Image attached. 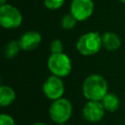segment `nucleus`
<instances>
[{"instance_id":"nucleus-1","label":"nucleus","mask_w":125,"mask_h":125,"mask_svg":"<svg viewBox=\"0 0 125 125\" xmlns=\"http://www.w3.org/2000/svg\"><path fill=\"white\" fill-rule=\"evenodd\" d=\"M83 96L88 101L101 102L107 92V82L100 74H91L85 78L82 85Z\"/></svg>"},{"instance_id":"nucleus-2","label":"nucleus","mask_w":125,"mask_h":125,"mask_svg":"<svg viewBox=\"0 0 125 125\" xmlns=\"http://www.w3.org/2000/svg\"><path fill=\"white\" fill-rule=\"evenodd\" d=\"M102 47V35L96 31L84 33L76 42V49L83 56L95 55L101 50Z\"/></svg>"},{"instance_id":"nucleus-3","label":"nucleus","mask_w":125,"mask_h":125,"mask_svg":"<svg viewBox=\"0 0 125 125\" xmlns=\"http://www.w3.org/2000/svg\"><path fill=\"white\" fill-rule=\"evenodd\" d=\"M47 65L51 73L58 77L67 76L72 69L71 61L64 53L51 54L48 59Z\"/></svg>"},{"instance_id":"nucleus-4","label":"nucleus","mask_w":125,"mask_h":125,"mask_svg":"<svg viewBox=\"0 0 125 125\" xmlns=\"http://www.w3.org/2000/svg\"><path fill=\"white\" fill-rule=\"evenodd\" d=\"M72 113V104L65 99L61 98L54 101L49 107V115L52 121L58 124L65 123L71 116Z\"/></svg>"},{"instance_id":"nucleus-5","label":"nucleus","mask_w":125,"mask_h":125,"mask_svg":"<svg viewBox=\"0 0 125 125\" xmlns=\"http://www.w3.org/2000/svg\"><path fill=\"white\" fill-rule=\"evenodd\" d=\"M22 22L21 13L11 4L0 6V23L6 29L18 28Z\"/></svg>"},{"instance_id":"nucleus-6","label":"nucleus","mask_w":125,"mask_h":125,"mask_svg":"<svg viewBox=\"0 0 125 125\" xmlns=\"http://www.w3.org/2000/svg\"><path fill=\"white\" fill-rule=\"evenodd\" d=\"M42 89L44 95L48 99L56 101L62 98L64 92V84L61 79V77H58L56 75H51L45 80Z\"/></svg>"},{"instance_id":"nucleus-7","label":"nucleus","mask_w":125,"mask_h":125,"mask_svg":"<svg viewBox=\"0 0 125 125\" xmlns=\"http://www.w3.org/2000/svg\"><path fill=\"white\" fill-rule=\"evenodd\" d=\"M94 12L93 0H72L70 4V13L78 21L89 19Z\"/></svg>"},{"instance_id":"nucleus-8","label":"nucleus","mask_w":125,"mask_h":125,"mask_svg":"<svg viewBox=\"0 0 125 125\" xmlns=\"http://www.w3.org/2000/svg\"><path fill=\"white\" fill-rule=\"evenodd\" d=\"M104 107L102 102L89 101L82 109V115L84 119L89 122H98L100 121L104 114Z\"/></svg>"},{"instance_id":"nucleus-9","label":"nucleus","mask_w":125,"mask_h":125,"mask_svg":"<svg viewBox=\"0 0 125 125\" xmlns=\"http://www.w3.org/2000/svg\"><path fill=\"white\" fill-rule=\"evenodd\" d=\"M19 43L21 50L33 51L41 43V34L36 30H28L21 34Z\"/></svg>"},{"instance_id":"nucleus-10","label":"nucleus","mask_w":125,"mask_h":125,"mask_svg":"<svg viewBox=\"0 0 125 125\" xmlns=\"http://www.w3.org/2000/svg\"><path fill=\"white\" fill-rule=\"evenodd\" d=\"M102 43L103 47L107 51H115L121 45L119 36L116 33L110 31H106L102 34Z\"/></svg>"},{"instance_id":"nucleus-11","label":"nucleus","mask_w":125,"mask_h":125,"mask_svg":"<svg viewBox=\"0 0 125 125\" xmlns=\"http://www.w3.org/2000/svg\"><path fill=\"white\" fill-rule=\"evenodd\" d=\"M16 99V92L10 86H1L0 87V105L8 106Z\"/></svg>"},{"instance_id":"nucleus-12","label":"nucleus","mask_w":125,"mask_h":125,"mask_svg":"<svg viewBox=\"0 0 125 125\" xmlns=\"http://www.w3.org/2000/svg\"><path fill=\"white\" fill-rule=\"evenodd\" d=\"M101 102H102L104 109L107 111H110V112L117 110L120 105L119 98L113 93H107Z\"/></svg>"},{"instance_id":"nucleus-13","label":"nucleus","mask_w":125,"mask_h":125,"mask_svg":"<svg viewBox=\"0 0 125 125\" xmlns=\"http://www.w3.org/2000/svg\"><path fill=\"white\" fill-rule=\"evenodd\" d=\"M21 49V46H20V43L19 41H16V40H12L10 42H8L5 47H4V55L7 59H12L14 57H16L19 53Z\"/></svg>"},{"instance_id":"nucleus-14","label":"nucleus","mask_w":125,"mask_h":125,"mask_svg":"<svg viewBox=\"0 0 125 125\" xmlns=\"http://www.w3.org/2000/svg\"><path fill=\"white\" fill-rule=\"evenodd\" d=\"M78 21L75 19V17L71 14V13H68V14H65L62 20H61V25L63 29H66V30H69V29H72L75 25H76V22Z\"/></svg>"},{"instance_id":"nucleus-15","label":"nucleus","mask_w":125,"mask_h":125,"mask_svg":"<svg viewBox=\"0 0 125 125\" xmlns=\"http://www.w3.org/2000/svg\"><path fill=\"white\" fill-rule=\"evenodd\" d=\"M65 0H43L44 6L49 10H58L63 4Z\"/></svg>"},{"instance_id":"nucleus-16","label":"nucleus","mask_w":125,"mask_h":125,"mask_svg":"<svg viewBox=\"0 0 125 125\" xmlns=\"http://www.w3.org/2000/svg\"><path fill=\"white\" fill-rule=\"evenodd\" d=\"M50 50H51V54L62 53V50H63L62 42L60 39H54V40L51 42Z\"/></svg>"},{"instance_id":"nucleus-17","label":"nucleus","mask_w":125,"mask_h":125,"mask_svg":"<svg viewBox=\"0 0 125 125\" xmlns=\"http://www.w3.org/2000/svg\"><path fill=\"white\" fill-rule=\"evenodd\" d=\"M0 125H16V123L12 116L6 113H2L0 115Z\"/></svg>"},{"instance_id":"nucleus-18","label":"nucleus","mask_w":125,"mask_h":125,"mask_svg":"<svg viewBox=\"0 0 125 125\" xmlns=\"http://www.w3.org/2000/svg\"><path fill=\"white\" fill-rule=\"evenodd\" d=\"M7 4V0H0V6L6 5Z\"/></svg>"},{"instance_id":"nucleus-19","label":"nucleus","mask_w":125,"mask_h":125,"mask_svg":"<svg viewBox=\"0 0 125 125\" xmlns=\"http://www.w3.org/2000/svg\"><path fill=\"white\" fill-rule=\"evenodd\" d=\"M33 125H47V124H45V123H42V122H36V123H34Z\"/></svg>"},{"instance_id":"nucleus-20","label":"nucleus","mask_w":125,"mask_h":125,"mask_svg":"<svg viewBox=\"0 0 125 125\" xmlns=\"http://www.w3.org/2000/svg\"><path fill=\"white\" fill-rule=\"evenodd\" d=\"M120 2H122V3H125V0H119Z\"/></svg>"},{"instance_id":"nucleus-21","label":"nucleus","mask_w":125,"mask_h":125,"mask_svg":"<svg viewBox=\"0 0 125 125\" xmlns=\"http://www.w3.org/2000/svg\"><path fill=\"white\" fill-rule=\"evenodd\" d=\"M59 125H66L65 123H63V124H59Z\"/></svg>"}]
</instances>
